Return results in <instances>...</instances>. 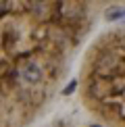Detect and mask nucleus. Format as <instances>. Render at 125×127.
Segmentation results:
<instances>
[{
    "label": "nucleus",
    "mask_w": 125,
    "mask_h": 127,
    "mask_svg": "<svg viewBox=\"0 0 125 127\" xmlns=\"http://www.w3.org/2000/svg\"><path fill=\"white\" fill-rule=\"evenodd\" d=\"M102 6L2 0V127H29L50 108Z\"/></svg>",
    "instance_id": "obj_1"
},
{
    "label": "nucleus",
    "mask_w": 125,
    "mask_h": 127,
    "mask_svg": "<svg viewBox=\"0 0 125 127\" xmlns=\"http://www.w3.org/2000/svg\"><path fill=\"white\" fill-rule=\"evenodd\" d=\"M79 100L106 127H125V25L94 35L79 65Z\"/></svg>",
    "instance_id": "obj_2"
},
{
    "label": "nucleus",
    "mask_w": 125,
    "mask_h": 127,
    "mask_svg": "<svg viewBox=\"0 0 125 127\" xmlns=\"http://www.w3.org/2000/svg\"><path fill=\"white\" fill-rule=\"evenodd\" d=\"M123 15H125L123 8H111V13H106V19H119Z\"/></svg>",
    "instance_id": "obj_3"
},
{
    "label": "nucleus",
    "mask_w": 125,
    "mask_h": 127,
    "mask_svg": "<svg viewBox=\"0 0 125 127\" xmlns=\"http://www.w3.org/2000/svg\"><path fill=\"white\" fill-rule=\"evenodd\" d=\"M90 127H102V125H90Z\"/></svg>",
    "instance_id": "obj_4"
}]
</instances>
